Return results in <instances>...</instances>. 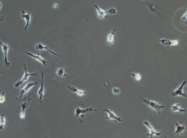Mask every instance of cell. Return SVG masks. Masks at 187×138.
I'll use <instances>...</instances> for the list:
<instances>
[{"mask_svg":"<svg viewBox=\"0 0 187 138\" xmlns=\"http://www.w3.org/2000/svg\"><path fill=\"white\" fill-rule=\"evenodd\" d=\"M2 3H1V2H0V10H1V8H2Z\"/></svg>","mask_w":187,"mask_h":138,"instance_id":"484cf974","label":"cell"},{"mask_svg":"<svg viewBox=\"0 0 187 138\" xmlns=\"http://www.w3.org/2000/svg\"><path fill=\"white\" fill-rule=\"evenodd\" d=\"M38 84L37 82H32L30 83H28L22 90H21L20 92H19V95L18 97L16 98V100L18 101H20L22 99V97L24 96V94H25L26 93L28 92L29 90L33 87L34 86H36Z\"/></svg>","mask_w":187,"mask_h":138,"instance_id":"8992f818","label":"cell"},{"mask_svg":"<svg viewBox=\"0 0 187 138\" xmlns=\"http://www.w3.org/2000/svg\"><path fill=\"white\" fill-rule=\"evenodd\" d=\"M98 109H94L93 107H88L86 109H82L81 107L76 106L75 111V116L76 118H78L81 123H83V119L85 118L86 114L91 112H96Z\"/></svg>","mask_w":187,"mask_h":138,"instance_id":"6da1fadb","label":"cell"},{"mask_svg":"<svg viewBox=\"0 0 187 138\" xmlns=\"http://www.w3.org/2000/svg\"><path fill=\"white\" fill-rule=\"evenodd\" d=\"M104 111L108 113V117L106 118L107 120H110L116 123H121L123 121L122 118L117 116L111 109L105 108Z\"/></svg>","mask_w":187,"mask_h":138,"instance_id":"52a82bcc","label":"cell"},{"mask_svg":"<svg viewBox=\"0 0 187 138\" xmlns=\"http://www.w3.org/2000/svg\"><path fill=\"white\" fill-rule=\"evenodd\" d=\"M5 93L4 91L0 95V104L4 103L5 102Z\"/></svg>","mask_w":187,"mask_h":138,"instance_id":"603a6c76","label":"cell"},{"mask_svg":"<svg viewBox=\"0 0 187 138\" xmlns=\"http://www.w3.org/2000/svg\"><path fill=\"white\" fill-rule=\"evenodd\" d=\"M67 71L66 67L63 65L59 66L55 74V76L59 79H61L67 76Z\"/></svg>","mask_w":187,"mask_h":138,"instance_id":"7c38bea8","label":"cell"},{"mask_svg":"<svg viewBox=\"0 0 187 138\" xmlns=\"http://www.w3.org/2000/svg\"><path fill=\"white\" fill-rule=\"evenodd\" d=\"M159 41L161 44L167 46V47H169L170 46H177L179 44V41L178 40H170L166 39L161 38L159 40Z\"/></svg>","mask_w":187,"mask_h":138,"instance_id":"9c48e42d","label":"cell"},{"mask_svg":"<svg viewBox=\"0 0 187 138\" xmlns=\"http://www.w3.org/2000/svg\"><path fill=\"white\" fill-rule=\"evenodd\" d=\"M185 130V125L181 124L180 123H177L175 124V128L174 130V133L177 136L179 135L184 133Z\"/></svg>","mask_w":187,"mask_h":138,"instance_id":"2e32d148","label":"cell"},{"mask_svg":"<svg viewBox=\"0 0 187 138\" xmlns=\"http://www.w3.org/2000/svg\"><path fill=\"white\" fill-rule=\"evenodd\" d=\"M143 123L149 129V133L147 134V136H149L150 138H152L154 136H159L162 134V132L156 131L149 121L146 120L143 121Z\"/></svg>","mask_w":187,"mask_h":138,"instance_id":"5b68a950","label":"cell"},{"mask_svg":"<svg viewBox=\"0 0 187 138\" xmlns=\"http://www.w3.org/2000/svg\"><path fill=\"white\" fill-rule=\"evenodd\" d=\"M58 6H59V5H58L57 3H54L53 5V7L54 8H57V7H58Z\"/></svg>","mask_w":187,"mask_h":138,"instance_id":"cb8c5ba5","label":"cell"},{"mask_svg":"<svg viewBox=\"0 0 187 138\" xmlns=\"http://www.w3.org/2000/svg\"><path fill=\"white\" fill-rule=\"evenodd\" d=\"M24 69H25V74L23 76V77L20 80H18L15 84V87L16 88H18L20 87L25 81H27L28 80V78L30 76H37V73L34 74H29L28 72L27 69L26 67L25 64H24Z\"/></svg>","mask_w":187,"mask_h":138,"instance_id":"3957f363","label":"cell"},{"mask_svg":"<svg viewBox=\"0 0 187 138\" xmlns=\"http://www.w3.org/2000/svg\"><path fill=\"white\" fill-rule=\"evenodd\" d=\"M44 74H41V84L40 87L38 91V96L39 100L40 102H42L45 96V88L44 86Z\"/></svg>","mask_w":187,"mask_h":138,"instance_id":"8fae6325","label":"cell"},{"mask_svg":"<svg viewBox=\"0 0 187 138\" xmlns=\"http://www.w3.org/2000/svg\"><path fill=\"white\" fill-rule=\"evenodd\" d=\"M143 101L148 106L150 107L151 109L155 110L158 113H161V110L166 107L165 106L162 105L157 102L151 100H146L145 99H142Z\"/></svg>","mask_w":187,"mask_h":138,"instance_id":"7a4b0ae2","label":"cell"},{"mask_svg":"<svg viewBox=\"0 0 187 138\" xmlns=\"http://www.w3.org/2000/svg\"><path fill=\"white\" fill-rule=\"evenodd\" d=\"M170 111L172 113H176V112L184 113L185 112L186 110L180 107V104L179 103H175L172 105Z\"/></svg>","mask_w":187,"mask_h":138,"instance_id":"ffe728a7","label":"cell"},{"mask_svg":"<svg viewBox=\"0 0 187 138\" xmlns=\"http://www.w3.org/2000/svg\"><path fill=\"white\" fill-rule=\"evenodd\" d=\"M21 18L23 19H25V20L26 25L24 28L25 31H27L28 27L30 25V22L31 20V15L30 14L28 13H26L24 10H22L21 14Z\"/></svg>","mask_w":187,"mask_h":138,"instance_id":"5bb4252c","label":"cell"},{"mask_svg":"<svg viewBox=\"0 0 187 138\" xmlns=\"http://www.w3.org/2000/svg\"><path fill=\"white\" fill-rule=\"evenodd\" d=\"M0 45L2 47V50L4 54V61L5 64L7 67L11 65V63L8 61L7 55H8V51L10 49V46L6 44H3L1 40H0Z\"/></svg>","mask_w":187,"mask_h":138,"instance_id":"30bf717a","label":"cell"},{"mask_svg":"<svg viewBox=\"0 0 187 138\" xmlns=\"http://www.w3.org/2000/svg\"><path fill=\"white\" fill-rule=\"evenodd\" d=\"M67 88L70 91L75 93L76 94H77V95H78L79 96H80V97L84 96V95H86L87 94V92L83 91V90H79L78 89L75 87H73V86L68 85V87H67Z\"/></svg>","mask_w":187,"mask_h":138,"instance_id":"d6986e66","label":"cell"},{"mask_svg":"<svg viewBox=\"0 0 187 138\" xmlns=\"http://www.w3.org/2000/svg\"><path fill=\"white\" fill-rule=\"evenodd\" d=\"M94 7H95V9H96V11H97L98 16L101 19L105 18L107 14L109 13L110 14L114 15L116 13V10L113 8H111L109 11L106 12V11L103 10L101 8H100L99 6H97L96 5H94Z\"/></svg>","mask_w":187,"mask_h":138,"instance_id":"277c9868","label":"cell"},{"mask_svg":"<svg viewBox=\"0 0 187 138\" xmlns=\"http://www.w3.org/2000/svg\"><path fill=\"white\" fill-rule=\"evenodd\" d=\"M23 52L25 53V54H27V55L31 56V58L35 59L36 61L39 62L40 63H41L44 66H47V63H49V62L44 60V59H43V58L39 54H33L31 53L25 51H23Z\"/></svg>","mask_w":187,"mask_h":138,"instance_id":"4fadbf2b","label":"cell"},{"mask_svg":"<svg viewBox=\"0 0 187 138\" xmlns=\"http://www.w3.org/2000/svg\"><path fill=\"white\" fill-rule=\"evenodd\" d=\"M49 46H44L41 43H38L36 46V49L37 51H44V50H46V51H49L52 55H55L57 57H60V55L59 54L49 49Z\"/></svg>","mask_w":187,"mask_h":138,"instance_id":"9a60e30c","label":"cell"},{"mask_svg":"<svg viewBox=\"0 0 187 138\" xmlns=\"http://www.w3.org/2000/svg\"><path fill=\"white\" fill-rule=\"evenodd\" d=\"M131 75L135 78V79L137 81H140L141 80V75L139 73H134V74H132Z\"/></svg>","mask_w":187,"mask_h":138,"instance_id":"7402d4cb","label":"cell"},{"mask_svg":"<svg viewBox=\"0 0 187 138\" xmlns=\"http://www.w3.org/2000/svg\"><path fill=\"white\" fill-rule=\"evenodd\" d=\"M187 81L186 80H185L182 82L181 84V86H179L178 88L175 90V91H173L172 93V96H184V97H187L186 93L183 92V90L185 87V85L186 84Z\"/></svg>","mask_w":187,"mask_h":138,"instance_id":"ba28073f","label":"cell"},{"mask_svg":"<svg viewBox=\"0 0 187 138\" xmlns=\"http://www.w3.org/2000/svg\"><path fill=\"white\" fill-rule=\"evenodd\" d=\"M5 18L3 16L0 15V23L1 22L3 21L4 19Z\"/></svg>","mask_w":187,"mask_h":138,"instance_id":"d4e9b609","label":"cell"},{"mask_svg":"<svg viewBox=\"0 0 187 138\" xmlns=\"http://www.w3.org/2000/svg\"><path fill=\"white\" fill-rule=\"evenodd\" d=\"M6 120L5 119V115L1 114L0 115V130H3L6 125Z\"/></svg>","mask_w":187,"mask_h":138,"instance_id":"44dd1931","label":"cell"},{"mask_svg":"<svg viewBox=\"0 0 187 138\" xmlns=\"http://www.w3.org/2000/svg\"><path fill=\"white\" fill-rule=\"evenodd\" d=\"M31 96H30V98H28L27 100L25 102L23 103L21 105V107L22 108V112L20 113V117L21 119H24L25 117V111L27 108H28L29 106V104H30V101L31 100Z\"/></svg>","mask_w":187,"mask_h":138,"instance_id":"e0dca14e","label":"cell"},{"mask_svg":"<svg viewBox=\"0 0 187 138\" xmlns=\"http://www.w3.org/2000/svg\"><path fill=\"white\" fill-rule=\"evenodd\" d=\"M116 28L113 29V31H109L107 36V42L108 45H113L115 43L114 35Z\"/></svg>","mask_w":187,"mask_h":138,"instance_id":"ac0fdd59","label":"cell"}]
</instances>
